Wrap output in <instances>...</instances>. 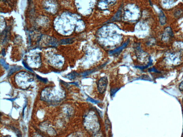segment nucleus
<instances>
[{"label": "nucleus", "mask_w": 183, "mask_h": 137, "mask_svg": "<svg viewBox=\"0 0 183 137\" xmlns=\"http://www.w3.org/2000/svg\"><path fill=\"white\" fill-rule=\"evenodd\" d=\"M182 102H183V99H182Z\"/></svg>", "instance_id": "nucleus-7"}, {"label": "nucleus", "mask_w": 183, "mask_h": 137, "mask_svg": "<svg viewBox=\"0 0 183 137\" xmlns=\"http://www.w3.org/2000/svg\"><path fill=\"white\" fill-rule=\"evenodd\" d=\"M108 84V79L106 77L101 78L98 83V89L99 92L101 93H103L105 91Z\"/></svg>", "instance_id": "nucleus-1"}, {"label": "nucleus", "mask_w": 183, "mask_h": 137, "mask_svg": "<svg viewBox=\"0 0 183 137\" xmlns=\"http://www.w3.org/2000/svg\"><path fill=\"white\" fill-rule=\"evenodd\" d=\"M179 88L180 90L183 91V81L182 82L179 86Z\"/></svg>", "instance_id": "nucleus-5"}, {"label": "nucleus", "mask_w": 183, "mask_h": 137, "mask_svg": "<svg viewBox=\"0 0 183 137\" xmlns=\"http://www.w3.org/2000/svg\"><path fill=\"white\" fill-rule=\"evenodd\" d=\"M73 40L71 39H65V40H62L61 41V43L62 44H67L71 43L73 42Z\"/></svg>", "instance_id": "nucleus-2"}, {"label": "nucleus", "mask_w": 183, "mask_h": 137, "mask_svg": "<svg viewBox=\"0 0 183 137\" xmlns=\"http://www.w3.org/2000/svg\"><path fill=\"white\" fill-rule=\"evenodd\" d=\"M23 65L25 67V68H26V69H27L29 70V71H32V69H31V68H29V67H28V66L27 65L25 64V63L24 62H23Z\"/></svg>", "instance_id": "nucleus-4"}, {"label": "nucleus", "mask_w": 183, "mask_h": 137, "mask_svg": "<svg viewBox=\"0 0 183 137\" xmlns=\"http://www.w3.org/2000/svg\"><path fill=\"white\" fill-rule=\"evenodd\" d=\"M37 78H38V79H40L41 80L43 81H45V82H46L47 81V80L43 78H41V77H40V76H38L37 75Z\"/></svg>", "instance_id": "nucleus-6"}, {"label": "nucleus", "mask_w": 183, "mask_h": 137, "mask_svg": "<svg viewBox=\"0 0 183 137\" xmlns=\"http://www.w3.org/2000/svg\"><path fill=\"white\" fill-rule=\"evenodd\" d=\"M0 62H1V64L3 66V67H4L6 69H8V67H9L8 65L5 63V61H4V60L3 59H1Z\"/></svg>", "instance_id": "nucleus-3"}]
</instances>
